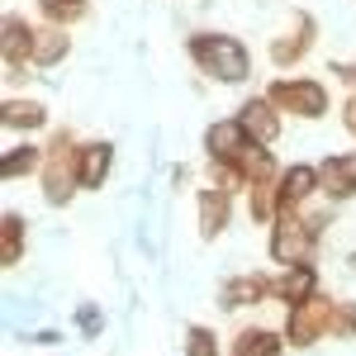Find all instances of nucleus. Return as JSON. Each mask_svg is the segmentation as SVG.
I'll list each match as a JSON object with an SVG mask.
<instances>
[{
    "instance_id": "393cba45",
    "label": "nucleus",
    "mask_w": 356,
    "mask_h": 356,
    "mask_svg": "<svg viewBox=\"0 0 356 356\" xmlns=\"http://www.w3.org/2000/svg\"><path fill=\"white\" fill-rule=\"evenodd\" d=\"M186 356H219V332L204 328V323H191L186 328Z\"/></svg>"
},
{
    "instance_id": "f8f14e48",
    "label": "nucleus",
    "mask_w": 356,
    "mask_h": 356,
    "mask_svg": "<svg viewBox=\"0 0 356 356\" xmlns=\"http://www.w3.org/2000/svg\"><path fill=\"white\" fill-rule=\"evenodd\" d=\"M195 209H200V243H219L233 223V195L219 191V186H200Z\"/></svg>"
},
{
    "instance_id": "cd10ccee",
    "label": "nucleus",
    "mask_w": 356,
    "mask_h": 356,
    "mask_svg": "<svg viewBox=\"0 0 356 356\" xmlns=\"http://www.w3.org/2000/svg\"><path fill=\"white\" fill-rule=\"evenodd\" d=\"M342 129H347V138L356 143V90L342 100Z\"/></svg>"
},
{
    "instance_id": "0eeeda50",
    "label": "nucleus",
    "mask_w": 356,
    "mask_h": 356,
    "mask_svg": "<svg viewBox=\"0 0 356 356\" xmlns=\"http://www.w3.org/2000/svg\"><path fill=\"white\" fill-rule=\"evenodd\" d=\"M33 33L38 24H29L24 15H5L0 19V62H5V81H19L29 67H33Z\"/></svg>"
},
{
    "instance_id": "f257e3e1",
    "label": "nucleus",
    "mask_w": 356,
    "mask_h": 356,
    "mask_svg": "<svg viewBox=\"0 0 356 356\" xmlns=\"http://www.w3.org/2000/svg\"><path fill=\"white\" fill-rule=\"evenodd\" d=\"M186 53H191L200 76H209V81H219V86H243L252 76V53H247L243 38H233V33L200 29V33L186 38Z\"/></svg>"
},
{
    "instance_id": "1a4fd4ad",
    "label": "nucleus",
    "mask_w": 356,
    "mask_h": 356,
    "mask_svg": "<svg viewBox=\"0 0 356 356\" xmlns=\"http://www.w3.org/2000/svg\"><path fill=\"white\" fill-rule=\"evenodd\" d=\"M233 119L243 124L247 143H266V147H275V138H280V129H285V114L266 100V90H261V95H247Z\"/></svg>"
},
{
    "instance_id": "6ab92c4d",
    "label": "nucleus",
    "mask_w": 356,
    "mask_h": 356,
    "mask_svg": "<svg viewBox=\"0 0 356 356\" xmlns=\"http://www.w3.org/2000/svg\"><path fill=\"white\" fill-rule=\"evenodd\" d=\"M72 57V38H67V29L57 24H38V33H33V67L38 72H53V67H62Z\"/></svg>"
},
{
    "instance_id": "f3484780",
    "label": "nucleus",
    "mask_w": 356,
    "mask_h": 356,
    "mask_svg": "<svg viewBox=\"0 0 356 356\" xmlns=\"http://www.w3.org/2000/svg\"><path fill=\"white\" fill-rule=\"evenodd\" d=\"M0 124H5L10 134H38V129L48 124V105H43V100H29V95H10V100L0 105Z\"/></svg>"
},
{
    "instance_id": "5701e85b",
    "label": "nucleus",
    "mask_w": 356,
    "mask_h": 356,
    "mask_svg": "<svg viewBox=\"0 0 356 356\" xmlns=\"http://www.w3.org/2000/svg\"><path fill=\"white\" fill-rule=\"evenodd\" d=\"M247 214L257 228H271L275 214H280V204H275V186H252L247 191Z\"/></svg>"
},
{
    "instance_id": "c756f323",
    "label": "nucleus",
    "mask_w": 356,
    "mask_h": 356,
    "mask_svg": "<svg viewBox=\"0 0 356 356\" xmlns=\"http://www.w3.org/2000/svg\"><path fill=\"white\" fill-rule=\"evenodd\" d=\"M347 266H352V271H356V252H352V257H347Z\"/></svg>"
},
{
    "instance_id": "7ed1b4c3",
    "label": "nucleus",
    "mask_w": 356,
    "mask_h": 356,
    "mask_svg": "<svg viewBox=\"0 0 356 356\" xmlns=\"http://www.w3.org/2000/svg\"><path fill=\"white\" fill-rule=\"evenodd\" d=\"M332 223V209L309 214V209H285L271 223V261L275 266H295V261H314V247Z\"/></svg>"
},
{
    "instance_id": "2eb2a0df",
    "label": "nucleus",
    "mask_w": 356,
    "mask_h": 356,
    "mask_svg": "<svg viewBox=\"0 0 356 356\" xmlns=\"http://www.w3.org/2000/svg\"><path fill=\"white\" fill-rule=\"evenodd\" d=\"M285 332L280 328H261V323H247V328L233 332L228 342V356H285Z\"/></svg>"
},
{
    "instance_id": "a878e982",
    "label": "nucleus",
    "mask_w": 356,
    "mask_h": 356,
    "mask_svg": "<svg viewBox=\"0 0 356 356\" xmlns=\"http://www.w3.org/2000/svg\"><path fill=\"white\" fill-rule=\"evenodd\" d=\"M332 337H337V342H356V300H337V314H332Z\"/></svg>"
},
{
    "instance_id": "20e7f679",
    "label": "nucleus",
    "mask_w": 356,
    "mask_h": 356,
    "mask_svg": "<svg viewBox=\"0 0 356 356\" xmlns=\"http://www.w3.org/2000/svg\"><path fill=\"white\" fill-rule=\"evenodd\" d=\"M266 100H271L280 114H295V119H328L332 110V90L318 76H275L266 86Z\"/></svg>"
},
{
    "instance_id": "dca6fc26",
    "label": "nucleus",
    "mask_w": 356,
    "mask_h": 356,
    "mask_svg": "<svg viewBox=\"0 0 356 356\" xmlns=\"http://www.w3.org/2000/svg\"><path fill=\"white\" fill-rule=\"evenodd\" d=\"M110 171H114V143L110 138L81 143V191H105Z\"/></svg>"
},
{
    "instance_id": "423d86ee",
    "label": "nucleus",
    "mask_w": 356,
    "mask_h": 356,
    "mask_svg": "<svg viewBox=\"0 0 356 356\" xmlns=\"http://www.w3.org/2000/svg\"><path fill=\"white\" fill-rule=\"evenodd\" d=\"M314 43H318V19H314L309 10H295V15H290V24L271 38L266 57H271L275 72H295L304 57L314 53Z\"/></svg>"
},
{
    "instance_id": "b1692460",
    "label": "nucleus",
    "mask_w": 356,
    "mask_h": 356,
    "mask_svg": "<svg viewBox=\"0 0 356 356\" xmlns=\"http://www.w3.org/2000/svg\"><path fill=\"white\" fill-rule=\"evenodd\" d=\"M209 186H219V191H228V195L252 191L247 176H243V162H209Z\"/></svg>"
},
{
    "instance_id": "a211bd4d",
    "label": "nucleus",
    "mask_w": 356,
    "mask_h": 356,
    "mask_svg": "<svg viewBox=\"0 0 356 356\" xmlns=\"http://www.w3.org/2000/svg\"><path fill=\"white\" fill-rule=\"evenodd\" d=\"M24 257H29V219L5 209V219H0V266L15 271Z\"/></svg>"
},
{
    "instance_id": "412c9836",
    "label": "nucleus",
    "mask_w": 356,
    "mask_h": 356,
    "mask_svg": "<svg viewBox=\"0 0 356 356\" xmlns=\"http://www.w3.org/2000/svg\"><path fill=\"white\" fill-rule=\"evenodd\" d=\"M238 162H243L247 186H275V176H280V162H275V152L266 143H247V152Z\"/></svg>"
},
{
    "instance_id": "6e6552de",
    "label": "nucleus",
    "mask_w": 356,
    "mask_h": 356,
    "mask_svg": "<svg viewBox=\"0 0 356 356\" xmlns=\"http://www.w3.org/2000/svg\"><path fill=\"white\" fill-rule=\"evenodd\" d=\"M318 195L337 204H352L356 200V152H328L318 162Z\"/></svg>"
},
{
    "instance_id": "9d476101",
    "label": "nucleus",
    "mask_w": 356,
    "mask_h": 356,
    "mask_svg": "<svg viewBox=\"0 0 356 356\" xmlns=\"http://www.w3.org/2000/svg\"><path fill=\"white\" fill-rule=\"evenodd\" d=\"M318 195V166L314 162H290L275 176V204L285 209H309V200Z\"/></svg>"
},
{
    "instance_id": "9b49d317",
    "label": "nucleus",
    "mask_w": 356,
    "mask_h": 356,
    "mask_svg": "<svg viewBox=\"0 0 356 356\" xmlns=\"http://www.w3.org/2000/svg\"><path fill=\"white\" fill-rule=\"evenodd\" d=\"M275 300V275L266 271H243V275H228L219 285V304L223 309H257V304Z\"/></svg>"
},
{
    "instance_id": "ddd939ff",
    "label": "nucleus",
    "mask_w": 356,
    "mask_h": 356,
    "mask_svg": "<svg viewBox=\"0 0 356 356\" xmlns=\"http://www.w3.org/2000/svg\"><path fill=\"white\" fill-rule=\"evenodd\" d=\"M323 285H318V266L314 261H295V266H280L275 275V304H285V309H295V304L314 300Z\"/></svg>"
},
{
    "instance_id": "bb28decb",
    "label": "nucleus",
    "mask_w": 356,
    "mask_h": 356,
    "mask_svg": "<svg viewBox=\"0 0 356 356\" xmlns=\"http://www.w3.org/2000/svg\"><path fill=\"white\" fill-rule=\"evenodd\" d=\"M76 328H81V337H100V309L95 304H81L76 309Z\"/></svg>"
},
{
    "instance_id": "c85d7f7f",
    "label": "nucleus",
    "mask_w": 356,
    "mask_h": 356,
    "mask_svg": "<svg viewBox=\"0 0 356 356\" xmlns=\"http://www.w3.org/2000/svg\"><path fill=\"white\" fill-rule=\"evenodd\" d=\"M332 76H337V81H347L356 90V62H332Z\"/></svg>"
},
{
    "instance_id": "aec40b11",
    "label": "nucleus",
    "mask_w": 356,
    "mask_h": 356,
    "mask_svg": "<svg viewBox=\"0 0 356 356\" xmlns=\"http://www.w3.org/2000/svg\"><path fill=\"white\" fill-rule=\"evenodd\" d=\"M38 171H43V147L38 143H15V147L0 152V176L5 181H29Z\"/></svg>"
},
{
    "instance_id": "4be33fe9",
    "label": "nucleus",
    "mask_w": 356,
    "mask_h": 356,
    "mask_svg": "<svg viewBox=\"0 0 356 356\" xmlns=\"http://www.w3.org/2000/svg\"><path fill=\"white\" fill-rule=\"evenodd\" d=\"M90 15V0H38V19L57 29H72Z\"/></svg>"
},
{
    "instance_id": "39448f33",
    "label": "nucleus",
    "mask_w": 356,
    "mask_h": 356,
    "mask_svg": "<svg viewBox=\"0 0 356 356\" xmlns=\"http://www.w3.org/2000/svg\"><path fill=\"white\" fill-rule=\"evenodd\" d=\"M332 314H337V300H332L328 290H318L314 300L295 304V309H285V342L295 347V352H309V347H318L323 337H332Z\"/></svg>"
},
{
    "instance_id": "f03ea898",
    "label": "nucleus",
    "mask_w": 356,
    "mask_h": 356,
    "mask_svg": "<svg viewBox=\"0 0 356 356\" xmlns=\"http://www.w3.org/2000/svg\"><path fill=\"white\" fill-rule=\"evenodd\" d=\"M43 200L53 209H67L76 191H81V143L72 129H53V138L43 143V171H38Z\"/></svg>"
},
{
    "instance_id": "4468645a",
    "label": "nucleus",
    "mask_w": 356,
    "mask_h": 356,
    "mask_svg": "<svg viewBox=\"0 0 356 356\" xmlns=\"http://www.w3.org/2000/svg\"><path fill=\"white\" fill-rule=\"evenodd\" d=\"M243 152H247V134L238 119H214L204 129V157L209 162H238Z\"/></svg>"
}]
</instances>
